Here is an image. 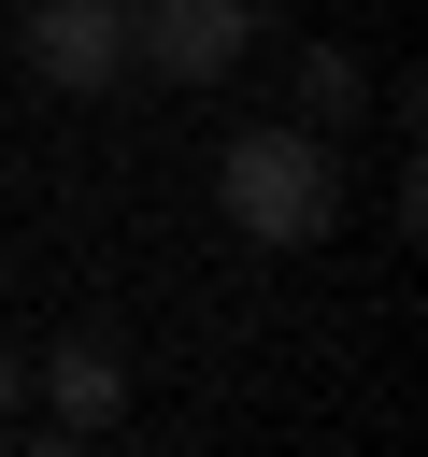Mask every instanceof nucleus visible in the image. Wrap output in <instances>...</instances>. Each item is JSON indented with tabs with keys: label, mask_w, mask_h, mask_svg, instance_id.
<instances>
[{
	"label": "nucleus",
	"mask_w": 428,
	"mask_h": 457,
	"mask_svg": "<svg viewBox=\"0 0 428 457\" xmlns=\"http://www.w3.org/2000/svg\"><path fill=\"white\" fill-rule=\"evenodd\" d=\"M214 200H228V228L243 243H328V214H342V171H328V143L314 129H228V157H214Z\"/></svg>",
	"instance_id": "nucleus-1"
},
{
	"label": "nucleus",
	"mask_w": 428,
	"mask_h": 457,
	"mask_svg": "<svg viewBox=\"0 0 428 457\" xmlns=\"http://www.w3.org/2000/svg\"><path fill=\"white\" fill-rule=\"evenodd\" d=\"M14 57L57 100H100L128 71V0H14Z\"/></svg>",
	"instance_id": "nucleus-2"
},
{
	"label": "nucleus",
	"mask_w": 428,
	"mask_h": 457,
	"mask_svg": "<svg viewBox=\"0 0 428 457\" xmlns=\"http://www.w3.org/2000/svg\"><path fill=\"white\" fill-rule=\"evenodd\" d=\"M243 43H257V0H128V71L214 86V71H228Z\"/></svg>",
	"instance_id": "nucleus-3"
},
{
	"label": "nucleus",
	"mask_w": 428,
	"mask_h": 457,
	"mask_svg": "<svg viewBox=\"0 0 428 457\" xmlns=\"http://www.w3.org/2000/svg\"><path fill=\"white\" fill-rule=\"evenodd\" d=\"M43 414H57L71 443L114 428V414H128V357H114V343H57V357H43Z\"/></svg>",
	"instance_id": "nucleus-4"
},
{
	"label": "nucleus",
	"mask_w": 428,
	"mask_h": 457,
	"mask_svg": "<svg viewBox=\"0 0 428 457\" xmlns=\"http://www.w3.org/2000/svg\"><path fill=\"white\" fill-rule=\"evenodd\" d=\"M300 100H314V114H357V100H371V71H357L342 43H314V57H300Z\"/></svg>",
	"instance_id": "nucleus-5"
},
{
	"label": "nucleus",
	"mask_w": 428,
	"mask_h": 457,
	"mask_svg": "<svg viewBox=\"0 0 428 457\" xmlns=\"http://www.w3.org/2000/svg\"><path fill=\"white\" fill-rule=\"evenodd\" d=\"M29 428V357H0V443Z\"/></svg>",
	"instance_id": "nucleus-6"
}]
</instances>
